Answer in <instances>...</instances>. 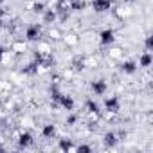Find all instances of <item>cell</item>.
<instances>
[{
  "mask_svg": "<svg viewBox=\"0 0 153 153\" xmlns=\"http://www.w3.org/2000/svg\"><path fill=\"white\" fill-rule=\"evenodd\" d=\"M40 38H42V27L36 25V24L27 25V29H25V40L27 42H38Z\"/></svg>",
  "mask_w": 153,
  "mask_h": 153,
  "instance_id": "obj_1",
  "label": "cell"
},
{
  "mask_svg": "<svg viewBox=\"0 0 153 153\" xmlns=\"http://www.w3.org/2000/svg\"><path fill=\"white\" fill-rule=\"evenodd\" d=\"M105 110L106 112H112V114H117L121 110V99L117 96H110L105 99Z\"/></svg>",
  "mask_w": 153,
  "mask_h": 153,
  "instance_id": "obj_2",
  "label": "cell"
},
{
  "mask_svg": "<svg viewBox=\"0 0 153 153\" xmlns=\"http://www.w3.org/2000/svg\"><path fill=\"white\" fill-rule=\"evenodd\" d=\"M114 42H115V33H114V29H105V31H101V34H99V43H101L103 47H110Z\"/></svg>",
  "mask_w": 153,
  "mask_h": 153,
  "instance_id": "obj_3",
  "label": "cell"
},
{
  "mask_svg": "<svg viewBox=\"0 0 153 153\" xmlns=\"http://www.w3.org/2000/svg\"><path fill=\"white\" fill-rule=\"evenodd\" d=\"M58 106H61V108H63V110H67V112H72V110H74V106H76L74 97H72V96H68V94H61V96H59V99H58Z\"/></svg>",
  "mask_w": 153,
  "mask_h": 153,
  "instance_id": "obj_4",
  "label": "cell"
},
{
  "mask_svg": "<svg viewBox=\"0 0 153 153\" xmlns=\"http://www.w3.org/2000/svg\"><path fill=\"white\" fill-rule=\"evenodd\" d=\"M90 88H92V92H94L96 96H105L106 90H108V83H106L105 79H96V81H92Z\"/></svg>",
  "mask_w": 153,
  "mask_h": 153,
  "instance_id": "obj_5",
  "label": "cell"
},
{
  "mask_svg": "<svg viewBox=\"0 0 153 153\" xmlns=\"http://www.w3.org/2000/svg\"><path fill=\"white\" fill-rule=\"evenodd\" d=\"M112 0H92V7L96 13H105L112 7Z\"/></svg>",
  "mask_w": 153,
  "mask_h": 153,
  "instance_id": "obj_6",
  "label": "cell"
},
{
  "mask_svg": "<svg viewBox=\"0 0 153 153\" xmlns=\"http://www.w3.org/2000/svg\"><path fill=\"white\" fill-rule=\"evenodd\" d=\"M33 142H34V139H33L31 131H22L18 135V148H29V146H33Z\"/></svg>",
  "mask_w": 153,
  "mask_h": 153,
  "instance_id": "obj_7",
  "label": "cell"
},
{
  "mask_svg": "<svg viewBox=\"0 0 153 153\" xmlns=\"http://www.w3.org/2000/svg\"><path fill=\"white\" fill-rule=\"evenodd\" d=\"M137 68H139V65H137V61H133V59H128V61H123V65H121V70L124 72V74H135L137 72Z\"/></svg>",
  "mask_w": 153,
  "mask_h": 153,
  "instance_id": "obj_8",
  "label": "cell"
},
{
  "mask_svg": "<svg viewBox=\"0 0 153 153\" xmlns=\"http://www.w3.org/2000/svg\"><path fill=\"white\" fill-rule=\"evenodd\" d=\"M56 133H58V130H56V124H52V123H49L42 128V137L43 139H54Z\"/></svg>",
  "mask_w": 153,
  "mask_h": 153,
  "instance_id": "obj_9",
  "label": "cell"
},
{
  "mask_svg": "<svg viewBox=\"0 0 153 153\" xmlns=\"http://www.w3.org/2000/svg\"><path fill=\"white\" fill-rule=\"evenodd\" d=\"M151 63H153V56H151V52H142L140 54V58H139V67H142V68H148V67H151Z\"/></svg>",
  "mask_w": 153,
  "mask_h": 153,
  "instance_id": "obj_10",
  "label": "cell"
},
{
  "mask_svg": "<svg viewBox=\"0 0 153 153\" xmlns=\"http://www.w3.org/2000/svg\"><path fill=\"white\" fill-rule=\"evenodd\" d=\"M103 140H105V146H108V148H114V146H117V142H119V139H117V135H115L114 131H106L105 137H103Z\"/></svg>",
  "mask_w": 153,
  "mask_h": 153,
  "instance_id": "obj_11",
  "label": "cell"
},
{
  "mask_svg": "<svg viewBox=\"0 0 153 153\" xmlns=\"http://www.w3.org/2000/svg\"><path fill=\"white\" fill-rule=\"evenodd\" d=\"M43 24H54L56 22V18H58V15H56V9H45L43 13Z\"/></svg>",
  "mask_w": 153,
  "mask_h": 153,
  "instance_id": "obj_12",
  "label": "cell"
},
{
  "mask_svg": "<svg viewBox=\"0 0 153 153\" xmlns=\"http://www.w3.org/2000/svg\"><path fill=\"white\" fill-rule=\"evenodd\" d=\"M85 108H87V112H88V114H92V115H99V114H101L99 105H97L96 101H92V99H88V101L85 103Z\"/></svg>",
  "mask_w": 153,
  "mask_h": 153,
  "instance_id": "obj_13",
  "label": "cell"
},
{
  "mask_svg": "<svg viewBox=\"0 0 153 153\" xmlns=\"http://www.w3.org/2000/svg\"><path fill=\"white\" fill-rule=\"evenodd\" d=\"M85 7H87L85 0H70V4H68V9L70 11H83Z\"/></svg>",
  "mask_w": 153,
  "mask_h": 153,
  "instance_id": "obj_14",
  "label": "cell"
},
{
  "mask_svg": "<svg viewBox=\"0 0 153 153\" xmlns=\"http://www.w3.org/2000/svg\"><path fill=\"white\" fill-rule=\"evenodd\" d=\"M59 149H61V151H70V149H74L72 140H70V139H59Z\"/></svg>",
  "mask_w": 153,
  "mask_h": 153,
  "instance_id": "obj_15",
  "label": "cell"
},
{
  "mask_svg": "<svg viewBox=\"0 0 153 153\" xmlns=\"http://www.w3.org/2000/svg\"><path fill=\"white\" fill-rule=\"evenodd\" d=\"M74 149L78 151V153H90V151H92V146H88V144H79V146H74Z\"/></svg>",
  "mask_w": 153,
  "mask_h": 153,
  "instance_id": "obj_16",
  "label": "cell"
},
{
  "mask_svg": "<svg viewBox=\"0 0 153 153\" xmlns=\"http://www.w3.org/2000/svg\"><path fill=\"white\" fill-rule=\"evenodd\" d=\"M144 47H146V51H148V52H151V51H153V36H151V34H148V36H146V40H144Z\"/></svg>",
  "mask_w": 153,
  "mask_h": 153,
  "instance_id": "obj_17",
  "label": "cell"
},
{
  "mask_svg": "<svg viewBox=\"0 0 153 153\" xmlns=\"http://www.w3.org/2000/svg\"><path fill=\"white\" fill-rule=\"evenodd\" d=\"M33 11H34V13H43V11H45V4H43V2H36V4L33 6Z\"/></svg>",
  "mask_w": 153,
  "mask_h": 153,
  "instance_id": "obj_18",
  "label": "cell"
},
{
  "mask_svg": "<svg viewBox=\"0 0 153 153\" xmlns=\"http://www.w3.org/2000/svg\"><path fill=\"white\" fill-rule=\"evenodd\" d=\"M65 43H68V45H76V43H78V38H76L74 34H67V36H65Z\"/></svg>",
  "mask_w": 153,
  "mask_h": 153,
  "instance_id": "obj_19",
  "label": "cell"
},
{
  "mask_svg": "<svg viewBox=\"0 0 153 153\" xmlns=\"http://www.w3.org/2000/svg\"><path fill=\"white\" fill-rule=\"evenodd\" d=\"M16 52H20V51H25V45H24V42H18V43H15V47H13Z\"/></svg>",
  "mask_w": 153,
  "mask_h": 153,
  "instance_id": "obj_20",
  "label": "cell"
},
{
  "mask_svg": "<svg viewBox=\"0 0 153 153\" xmlns=\"http://www.w3.org/2000/svg\"><path fill=\"white\" fill-rule=\"evenodd\" d=\"M59 36H61V34H59V31H56V29H52V31H51V38H52V40H58Z\"/></svg>",
  "mask_w": 153,
  "mask_h": 153,
  "instance_id": "obj_21",
  "label": "cell"
},
{
  "mask_svg": "<svg viewBox=\"0 0 153 153\" xmlns=\"http://www.w3.org/2000/svg\"><path fill=\"white\" fill-rule=\"evenodd\" d=\"M7 54V51H6V47H2V45H0V61H2L4 59V56Z\"/></svg>",
  "mask_w": 153,
  "mask_h": 153,
  "instance_id": "obj_22",
  "label": "cell"
},
{
  "mask_svg": "<svg viewBox=\"0 0 153 153\" xmlns=\"http://www.w3.org/2000/svg\"><path fill=\"white\" fill-rule=\"evenodd\" d=\"M68 124H74L76 123V115H72V117H68V121H67Z\"/></svg>",
  "mask_w": 153,
  "mask_h": 153,
  "instance_id": "obj_23",
  "label": "cell"
},
{
  "mask_svg": "<svg viewBox=\"0 0 153 153\" xmlns=\"http://www.w3.org/2000/svg\"><path fill=\"white\" fill-rule=\"evenodd\" d=\"M2 151H6V148H4L2 144H0V153H2Z\"/></svg>",
  "mask_w": 153,
  "mask_h": 153,
  "instance_id": "obj_24",
  "label": "cell"
},
{
  "mask_svg": "<svg viewBox=\"0 0 153 153\" xmlns=\"http://www.w3.org/2000/svg\"><path fill=\"white\" fill-rule=\"evenodd\" d=\"M0 25H2V18H0Z\"/></svg>",
  "mask_w": 153,
  "mask_h": 153,
  "instance_id": "obj_25",
  "label": "cell"
},
{
  "mask_svg": "<svg viewBox=\"0 0 153 153\" xmlns=\"http://www.w3.org/2000/svg\"><path fill=\"white\" fill-rule=\"evenodd\" d=\"M126 2H131V0H126Z\"/></svg>",
  "mask_w": 153,
  "mask_h": 153,
  "instance_id": "obj_26",
  "label": "cell"
},
{
  "mask_svg": "<svg viewBox=\"0 0 153 153\" xmlns=\"http://www.w3.org/2000/svg\"><path fill=\"white\" fill-rule=\"evenodd\" d=\"M112 2H114V0H112Z\"/></svg>",
  "mask_w": 153,
  "mask_h": 153,
  "instance_id": "obj_27",
  "label": "cell"
}]
</instances>
